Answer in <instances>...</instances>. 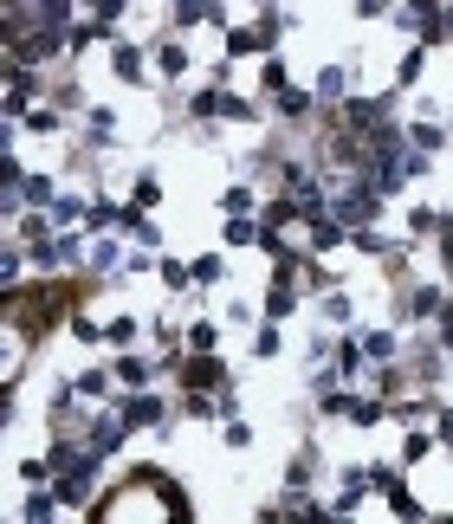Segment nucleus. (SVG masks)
<instances>
[{
    "label": "nucleus",
    "mask_w": 453,
    "mask_h": 524,
    "mask_svg": "<svg viewBox=\"0 0 453 524\" xmlns=\"http://www.w3.org/2000/svg\"><path fill=\"white\" fill-rule=\"evenodd\" d=\"M91 524H188V499H182V486H169V479L156 473V466H136L111 499L98 505Z\"/></svg>",
    "instance_id": "1"
},
{
    "label": "nucleus",
    "mask_w": 453,
    "mask_h": 524,
    "mask_svg": "<svg viewBox=\"0 0 453 524\" xmlns=\"http://www.w3.org/2000/svg\"><path fill=\"white\" fill-rule=\"evenodd\" d=\"M175 382H182V395H221V389H233L221 356H182V363H175Z\"/></svg>",
    "instance_id": "2"
},
{
    "label": "nucleus",
    "mask_w": 453,
    "mask_h": 524,
    "mask_svg": "<svg viewBox=\"0 0 453 524\" xmlns=\"http://www.w3.org/2000/svg\"><path fill=\"white\" fill-rule=\"evenodd\" d=\"M111 408H117V421L130 427V434H136V427H162V421H169V402H162L156 389H143V395H117Z\"/></svg>",
    "instance_id": "3"
},
{
    "label": "nucleus",
    "mask_w": 453,
    "mask_h": 524,
    "mask_svg": "<svg viewBox=\"0 0 453 524\" xmlns=\"http://www.w3.org/2000/svg\"><path fill=\"white\" fill-rule=\"evenodd\" d=\"M447 305H453V298H447V285H408L402 317H408V324H434V317H441Z\"/></svg>",
    "instance_id": "4"
},
{
    "label": "nucleus",
    "mask_w": 453,
    "mask_h": 524,
    "mask_svg": "<svg viewBox=\"0 0 453 524\" xmlns=\"http://www.w3.org/2000/svg\"><path fill=\"white\" fill-rule=\"evenodd\" d=\"M111 382H117V395H143L149 382H156V363H149V356H136V350H123L117 363H111Z\"/></svg>",
    "instance_id": "5"
},
{
    "label": "nucleus",
    "mask_w": 453,
    "mask_h": 524,
    "mask_svg": "<svg viewBox=\"0 0 453 524\" xmlns=\"http://www.w3.org/2000/svg\"><path fill=\"white\" fill-rule=\"evenodd\" d=\"M111 78H117V85H143V78H149L143 46H130V39H111Z\"/></svg>",
    "instance_id": "6"
},
{
    "label": "nucleus",
    "mask_w": 453,
    "mask_h": 524,
    "mask_svg": "<svg viewBox=\"0 0 453 524\" xmlns=\"http://www.w3.org/2000/svg\"><path fill=\"white\" fill-rule=\"evenodd\" d=\"M356 350H363V363H369V369L402 363V337H395V330H363V337H356Z\"/></svg>",
    "instance_id": "7"
},
{
    "label": "nucleus",
    "mask_w": 453,
    "mask_h": 524,
    "mask_svg": "<svg viewBox=\"0 0 453 524\" xmlns=\"http://www.w3.org/2000/svg\"><path fill=\"white\" fill-rule=\"evenodd\" d=\"M72 395H78V402H104V408H111V402H117L111 363H104V369H78V376H72Z\"/></svg>",
    "instance_id": "8"
},
{
    "label": "nucleus",
    "mask_w": 453,
    "mask_h": 524,
    "mask_svg": "<svg viewBox=\"0 0 453 524\" xmlns=\"http://www.w3.org/2000/svg\"><path fill=\"white\" fill-rule=\"evenodd\" d=\"M311 98H318L324 110H343V98H350V65H324L318 85H311Z\"/></svg>",
    "instance_id": "9"
},
{
    "label": "nucleus",
    "mask_w": 453,
    "mask_h": 524,
    "mask_svg": "<svg viewBox=\"0 0 453 524\" xmlns=\"http://www.w3.org/2000/svg\"><path fill=\"white\" fill-rule=\"evenodd\" d=\"M272 110H279V123H311V117H318V98L298 91V85H285L279 98H272Z\"/></svg>",
    "instance_id": "10"
},
{
    "label": "nucleus",
    "mask_w": 453,
    "mask_h": 524,
    "mask_svg": "<svg viewBox=\"0 0 453 524\" xmlns=\"http://www.w3.org/2000/svg\"><path fill=\"white\" fill-rule=\"evenodd\" d=\"M85 214H91V195H59V201L46 208V220H52L59 233H78V227H85Z\"/></svg>",
    "instance_id": "11"
},
{
    "label": "nucleus",
    "mask_w": 453,
    "mask_h": 524,
    "mask_svg": "<svg viewBox=\"0 0 453 524\" xmlns=\"http://www.w3.org/2000/svg\"><path fill=\"white\" fill-rule=\"evenodd\" d=\"M402 136H408V149H415V156H441V149H447V130H441V123H402Z\"/></svg>",
    "instance_id": "12"
},
{
    "label": "nucleus",
    "mask_w": 453,
    "mask_h": 524,
    "mask_svg": "<svg viewBox=\"0 0 453 524\" xmlns=\"http://www.w3.org/2000/svg\"><path fill=\"white\" fill-rule=\"evenodd\" d=\"M182 350L188 356H214L221 350V324H214V317H195V324L182 330Z\"/></svg>",
    "instance_id": "13"
},
{
    "label": "nucleus",
    "mask_w": 453,
    "mask_h": 524,
    "mask_svg": "<svg viewBox=\"0 0 453 524\" xmlns=\"http://www.w3.org/2000/svg\"><path fill=\"white\" fill-rule=\"evenodd\" d=\"M149 65H156V78H169V85H175V78H188V46H182V39H162Z\"/></svg>",
    "instance_id": "14"
},
{
    "label": "nucleus",
    "mask_w": 453,
    "mask_h": 524,
    "mask_svg": "<svg viewBox=\"0 0 453 524\" xmlns=\"http://www.w3.org/2000/svg\"><path fill=\"white\" fill-rule=\"evenodd\" d=\"M52 201H59V188H52V175H26V182H20V208H26V214L52 208Z\"/></svg>",
    "instance_id": "15"
},
{
    "label": "nucleus",
    "mask_w": 453,
    "mask_h": 524,
    "mask_svg": "<svg viewBox=\"0 0 453 524\" xmlns=\"http://www.w3.org/2000/svg\"><path fill=\"white\" fill-rule=\"evenodd\" d=\"M253 214H259V195L246 182H233L227 195H221V220H253Z\"/></svg>",
    "instance_id": "16"
},
{
    "label": "nucleus",
    "mask_w": 453,
    "mask_h": 524,
    "mask_svg": "<svg viewBox=\"0 0 453 524\" xmlns=\"http://www.w3.org/2000/svg\"><path fill=\"white\" fill-rule=\"evenodd\" d=\"M221 110H227V91H221V85H208V91H195V98H188V117H195V123H214Z\"/></svg>",
    "instance_id": "17"
},
{
    "label": "nucleus",
    "mask_w": 453,
    "mask_h": 524,
    "mask_svg": "<svg viewBox=\"0 0 453 524\" xmlns=\"http://www.w3.org/2000/svg\"><path fill=\"white\" fill-rule=\"evenodd\" d=\"M20 524H59V505H52V492H26Z\"/></svg>",
    "instance_id": "18"
},
{
    "label": "nucleus",
    "mask_w": 453,
    "mask_h": 524,
    "mask_svg": "<svg viewBox=\"0 0 453 524\" xmlns=\"http://www.w3.org/2000/svg\"><path fill=\"white\" fill-rule=\"evenodd\" d=\"M318 317H324V324H350V317H356V305H350V292H337V285H331V292L318 298Z\"/></svg>",
    "instance_id": "19"
},
{
    "label": "nucleus",
    "mask_w": 453,
    "mask_h": 524,
    "mask_svg": "<svg viewBox=\"0 0 453 524\" xmlns=\"http://www.w3.org/2000/svg\"><path fill=\"white\" fill-rule=\"evenodd\" d=\"M331 356H337V382H356V376H363V350H356V337H343Z\"/></svg>",
    "instance_id": "20"
},
{
    "label": "nucleus",
    "mask_w": 453,
    "mask_h": 524,
    "mask_svg": "<svg viewBox=\"0 0 453 524\" xmlns=\"http://www.w3.org/2000/svg\"><path fill=\"white\" fill-rule=\"evenodd\" d=\"M136 330H143V324H136V317L123 311V317H111V324H104V343H111V350L123 356V350H130V343H136Z\"/></svg>",
    "instance_id": "21"
},
{
    "label": "nucleus",
    "mask_w": 453,
    "mask_h": 524,
    "mask_svg": "<svg viewBox=\"0 0 453 524\" xmlns=\"http://www.w3.org/2000/svg\"><path fill=\"white\" fill-rule=\"evenodd\" d=\"M85 266H91V272L104 279V272H117V266H123V246H117V240H98V246L85 253Z\"/></svg>",
    "instance_id": "22"
},
{
    "label": "nucleus",
    "mask_w": 453,
    "mask_h": 524,
    "mask_svg": "<svg viewBox=\"0 0 453 524\" xmlns=\"http://www.w3.org/2000/svg\"><path fill=\"white\" fill-rule=\"evenodd\" d=\"M421 72H428V46H421V39H415V46L402 52V65H395V85H415Z\"/></svg>",
    "instance_id": "23"
},
{
    "label": "nucleus",
    "mask_w": 453,
    "mask_h": 524,
    "mask_svg": "<svg viewBox=\"0 0 453 524\" xmlns=\"http://www.w3.org/2000/svg\"><path fill=\"white\" fill-rule=\"evenodd\" d=\"M285 85H292V78H285V59H279V52H272V59H259V91H266V98H279Z\"/></svg>",
    "instance_id": "24"
},
{
    "label": "nucleus",
    "mask_w": 453,
    "mask_h": 524,
    "mask_svg": "<svg viewBox=\"0 0 453 524\" xmlns=\"http://www.w3.org/2000/svg\"><path fill=\"white\" fill-rule=\"evenodd\" d=\"M26 130H33V136H59V130H65V117H59L52 104H33V110H26Z\"/></svg>",
    "instance_id": "25"
},
{
    "label": "nucleus",
    "mask_w": 453,
    "mask_h": 524,
    "mask_svg": "<svg viewBox=\"0 0 453 524\" xmlns=\"http://www.w3.org/2000/svg\"><path fill=\"white\" fill-rule=\"evenodd\" d=\"M434 453V434L428 427H408V440H402V466H421Z\"/></svg>",
    "instance_id": "26"
},
{
    "label": "nucleus",
    "mask_w": 453,
    "mask_h": 524,
    "mask_svg": "<svg viewBox=\"0 0 453 524\" xmlns=\"http://www.w3.org/2000/svg\"><path fill=\"white\" fill-rule=\"evenodd\" d=\"M188 279H195V285H221L227 279V259L221 253H201L195 266H188Z\"/></svg>",
    "instance_id": "27"
},
{
    "label": "nucleus",
    "mask_w": 453,
    "mask_h": 524,
    "mask_svg": "<svg viewBox=\"0 0 453 524\" xmlns=\"http://www.w3.org/2000/svg\"><path fill=\"white\" fill-rule=\"evenodd\" d=\"M156 201H162V182H156V175H136V188H130V208H136V214H149Z\"/></svg>",
    "instance_id": "28"
},
{
    "label": "nucleus",
    "mask_w": 453,
    "mask_h": 524,
    "mask_svg": "<svg viewBox=\"0 0 453 524\" xmlns=\"http://www.w3.org/2000/svg\"><path fill=\"white\" fill-rule=\"evenodd\" d=\"M279 350H285V330H279V324H259V337H253V356H259V363H272Z\"/></svg>",
    "instance_id": "29"
},
{
    "label": "nucleus",
    "mask_w": 453,
    "mask_h": 524,
    "mask_svg": "<svg viewBox=\"0 0 453 524\" xmlns=\"http://www.w3.org/2000/svg\"><path fill=\"white\" fill-rule=\"evenodd\" d=\"M156 279L169 285V292H188V285H195V279H188V266H182V259H156Z\"/></svg>",
    "instance_id": "30"
},
{
    "label": "nucleus",
    "mask_w": 453,
    "mask_h": 524,
    "mask_svg": "<svg viewBox=\"0 0 453 524\" xmlns=\"http://www.w3.org/2000/svg\"><path fill=\"white\" fill-rule=\"evenodd\" d=\"M227 246H259V220H221Z\"/></svg>",
    "instance_id": "31"
},
{
    "label": "nucleus",
    "mask_w": 453,
    "mask_h": 524,
    "mask_svg": "<svg viewBox=\"0 0 453 524\" xmlns=\"http://www.w3.org/2000/svg\"><path fill=\"white\" fill-rule=\"evenodd\" d=\"M72 337L78 343H104V324H98V317H85V311H72Z\"/></svg>",
    "instance_id": "32"
},
{
    "label": "nucleus",
    "mask_w": 453,
    "mask_h": 524,
    "mask_svg": "<svg viewBox=\"0 0 453 524\" xmlns=\"http://www.w3.org/2000/svg\"><path fill=\"white\" fill-rule=\"evenodd\" d=\"M130 233H136V246H143V253H156V246H162V227H156V220H149V214H143V220H136V227H130Z\"/></svg>",
    "instance_id": "33"
},
{
    "label": "nucleus",
    "mask_w": 453,
    "mask_h": 524,
    "mask_svg": "<svg viewBox=\"0 0 453 524\" xmlns=\"http://www.w3.org/2000/svg\"><path fill=\"white\" fill-rule=\"evenodd\" d=\"M434 447L453 453V408H434Z\"/></svg>",
    "instance_id": "34"
},
{
    "label": "nucleus",
    "mask_w": 453,
    "mask_h": 524,
    "mask_svg": "<svg viewBox=\"0 0 453 524\" xmlns=\"http://www.w3.org/2000/svg\"><path fill=\"white\" fill-rule=\"evenodd\" d=\"M221 440H227V447H253V427H246V421H221Z\"/></svg>",
    "instance_id": "35"
},
{
    "label": "nucleus",
    "mask_w": 453,
    "mask_h": 524,
    "mask_svg": "<svg viewBox=\"0 0 453 524\" xmlns=\"http://www.w3.org/2000/svg\"><path fill=\"white\" fill-rule=\"evenodd\" d=\"M253 524H285V505H266V512H259Z\"/></svg>",
    "instance_id": "36"
},
{
    "label": "nucleus",
    "mask_w": 453,
    "mask_h": 524,
    "mask_svg": "<svg viewBox=\"0 0 453 524\" xmlns=\"http://www.w3.org/2000/svg\"><path fill=\"white\" fill-rule=\"evenodd\" d=\"M441 524H453V512H447V518H441Z\"/></svg>",
    "instance_id": "37"
}]
</instances>
